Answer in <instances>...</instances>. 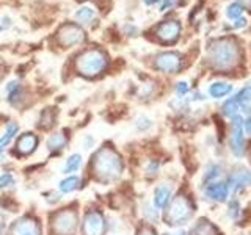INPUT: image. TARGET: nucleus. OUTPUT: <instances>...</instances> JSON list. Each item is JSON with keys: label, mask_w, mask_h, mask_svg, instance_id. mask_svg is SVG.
Wrapping results in <instances>:
<instances>
[{"label": "nucleus", "mask_w": 251, "mask_h": 235, "mask_svg": "<svg viewBox=\"0 0 251 235\" xmlns=\"http://www.w3.org/2000/svg\"><path fill=\"white\" fill-rule=\"evenodd\" d=\"M176 0H163L162 5H160V10L165 11V10H168V8H173V6H176Z\"/></svg>", "instance_id": "obj_30"}, {"label": "nucleus", "mask_w": 251, "mask_h": 235, "mask_svg": "<svg viewBox=\"0 0 251 235\" xmlns=\"http://www.w3.org/2000/svg\"><path fill=\"white\" fill-rule=\"evenodd\" d=\"M78 184H80V179L75 177V176H69V177L61 180L58 188H60L61 193H71V191H74L75 188L78 187Z\"/></svg>", "instance_id": "obj_20"}, {"label": "nucleus", "mask_w": 251, "mask_h": 235, "mask_svg": "<svg viewBox=\"0 0 251 235\" xmlns=\"http://www.w3.org/2000/svg\"><path fill=\"white\" fill-rule=\"evenodd\" d=\"M10 235H41V224L36 218L31 216L19 218L13 223Z\"/></svg>", "instance_id": "obj_9"}, {"label": "nucleus", "mask_w": 251, "mask_h": 235, "mask_svg": "<svg viewBox=\"0 0 251 235\" xmlns=\"http://www.w3.org/2000/svg\"><path fill=\"white\" fill-rule=\"evenodd\" d=\"M235 99L240 105H247L251 102V83L247 85L245 88H242L237 94H235Z\"/></svg>", "instance_id": "obj_24"}, {"label": "nucleus", "mask_w": 251, "mask_h": 235, "mask_svg": "<svg viewBox=\"0 0 251 235\" xmlns=\"http://www.w3.org/2000/svg\"><path fill=\"white\" fill-rule=\"evenodd\" d=\"M242 13H243V8L240 3H231L226 10L227 18H231V19H239Z\"/></svg>", "instance_id": "obj_26"}, {"label": "nucleus", "mask_w": 251, "mask_h": 235, "mask_svg": "<svg viewBox=\"0 0 251 235\" xmlns=\"http://www.w3.org/2000/svg\"><path fill=\"white\" fill-rule=\"evenodd\" d=\"M176 235H187L185 232H179V234H176Z\"/></svg>", "instance_id": "obj_38"}, {"label": "nucleus", "mask_w": 251, "mask_h": 235, "mask_svg": "<svg viewBox=\"0 0 251 235\" xmlns=\"http://www.w3.org/2000/svg\"><path fill=\"white\" fill-rule=\"evenodd\" d=\"M229 215L232 218H237V215H239V204L237 202H231V206H229Z\"/></svg>", "instance_id": "obj_31"}, {"label": "nucleus", "mask_w": 251, "mask_h": 235, "mask_svg": "<svg viewBox=\"0 0 251 235\" xmlns=\"http://www.w3.org/2000/svg\"><path fill=\"white\" fill-rule=\"evenodd\" d=\"M232 152L240 157L245 151V138H243V119L240 116H232V133H231Z\"/></svg>", "instance_id": "obj_11"}, {"label": "nucleus", "mask_w": 251, "mask_h": 235, "mask_svg": "<svg viewBox=\"0 0 251 235\" xmlns=\"http://www.w3.org/2000/svg\"><path fill=\"white\" fill-rule=\"evenodd\" d=\"M193 216V204L185 194H177L173 198L165 210V221L168 226L185 224Z\"/></svg>", "instance_id": "obj_4"}, {"label": "nucleus", "mask_w": 251, "mask_h": 235, "mask_svg": "<svg viewBox=\"0 0 251 235\" xmlns=\"http://www.w3.org/2000/svg\"><path fill=\"white\" fill-rule=\"evenodd\" d=\"M38 146V138L33 133H24L19 137L18 143H16V151L19 155H28L36 149Z\"/></svg>", "instance_id": "obj_13"}, {"label": "nucleus", "mask_w": 251, "mask_h": 235, "mask_svg": "<svg viewBox=\"0 0 251 235\" xmlns=\"http://www.w3.org/2000/svg\"><path fill=\"white\" fill-rule=\"evenodd\" d=\"M91 168H93L94 176H96V179L100 180V182H110V180H115L123 174L121 157L110 146L100 147L99 151L94 154Z\"/></svg>", "instance_id": "obj_2"}, {"label": "nucleus", "mask_w": 251, "mask_h": 235, "mask_svg": "<svg viewBox=\"0 0 251 235\" xmlns=\"http://www.w3.org/2000/svg\"><path fill=\"white\" fill-rule=\"evenodd\" d=\"M3 231H5V223L2 221V219H0V235H2Z\"/></svg>", "instance_id": "obj_36"}, {"label": "nucleus", "mask_w": 251, "mask_h": 235, "mask_svg": "<svg viewBox=\"0 0 251 235\" xmlns=\"http://www.w3.org/2000/svg\"><path fill=\"white\" fill-rule=\"evenodd\" d=\"M190 235H220L218 229L212 224L210 221H207V219H198L196 221V224L193 226V229L190 232Z\"/></svg>", "instance_id": "obj_15"}, {"label": "nucleus", "mask_w": 251, "mask_h": 235, "mask_svg": "<svg viewBox=\"0 0 251 235\" xmlns=\"http://www.w3.org/2000/svg\"><path fill=\"white\" fill-rule=\"evenodd\" d=\"M176 91H177L179 96H184V94L188 91V85L185 82H179L177 86H176Z\"/></svg>", "instance_id": "obj_29"}, {"label": "nucleus", "mask_w": 251, "mask_h": 235, "mask_svg": "<svg viewBox=\"0 0 251 235\" xmlns=\"http://www.w3.org/2000/svg\"><path fill=\"white\" fill-rule=\"evenodd\" d=\"M170 196H171V190H170L167 185L157 187L155 191H154V206L157 209H163L168 204Z\"/></svg>", "instance_id": "obj_17"}, {"label": "nucleus", "mask_w": 251, "mask_h": 235, "mask_svg": "<svg viewBox=\"0 0 251 235\" xmlns=\"http://www.w3.org/2000/svg\"><path fill=\"white\" fill-rule=\"evenodd\" d=\"M154 66L162 72L175 74L182 66V57L177 52H162L155 57Z\"/></svg>", "instance_id": "obj_7"}, {"label": "nucleus", "mask_w": 251, "mask_h": 235, "mask_svg": "<svg viewBox=\"0 0 251 235\" xmlns=\"http://www.w3.org/2000/svg\"><path fill=\"white\" fill-rule=\"evenodd\" d=\"M137 127L141 129V130H145V129H148V127H151V121L146 119V118H140L138 122H137Z\"/></svg>", "instance_id": "obj_28"}, {"label": "nucleus", "mask_w": 251, "mask_h": 235, "mask_svg": "<svg viewBox=\"0 0 251 235\" xmlns=\"http://www.w3.org/2000/svg\"><path fill=\"white\" fill-rule=\"evenodd\" d=\"M14 184V177L10 174V172H3L0 176V188H6V187H11Z\"/></svg>", "instance_id": "obj_27"}, {"label": "nucleus", "mask_w": 251, "mask_h": 235, "mask_svg": "<svg viewBox=\"0 0 251 235\" xmlns=\"http://www.w3.org/2000/svg\"><path fill=\"white\" fill-rule=\"evenodd\" d=\"M104 232H105L104 215L98 210H90L83 218L82 234L83 235H104Z\"/></svg>", "instance_id": "obj_8"}, {"label": "nucleus", "mask_w": 251, "mask_h": 235, "mask_svg": "<svg viewBox=\"0 0 251 235\" xmlns=\"http://www.w3.org/2000/svg\"><path fill=\"white\" fill-rule=\"evenodd\" d=\"M207 60L212 68L222 70V72L235 69L242 60V52L237 39L227 36L212 41L207 49Z\"/></svg>", "instance_id": "obj_1"}, {"label": "nucleus", "mask_w": 251, "mask_h": 235, "mask_svg": "<svg viewBox=\"0 0 251 235\" xmlns=\"http://www.w3.org/2000/svg\"><path fill=\"white\" fill-rule=\"evenodd\" d=\"M243 25H247V21H243V19H239L237 22L234 24V28H240Z\"/></svg>", "instance_id": "obj_34"}, {"label": "nucleus", "mask_w": 251, "mask_h": 235, "mask_svg": "<svg viewBox=\"0 0 251 235\" xmlns=\"http://www.w3.org/2000/svg\"><path fill=\"white\" fill-rule=\"evenodd\" d=\"M232 90V86L229 83H225V82H215V83H212L210 85V88H209V94L212 97H215V99H220V97H225L226 94H229Z\"/></svg>", "instance_id": "obj_18"}, {"label": "nucleus", "mask_w": 251, "mask_h": 235, "mask_svg": "<svg viewBox=\"0 0 251 235\" xmlns=\"http://www.w3.org/2000/svg\"><path fill=\"white\" fill-rule=\"evenodd\" d=\"M155 0H145V3H148V5H151V3H154Z\"/></svg>", "instance_id": "obj_37"}, {"label": "nucleus", "mask_w": 251, "mask_h": 235, "mask_svg": "<svg viewBox=\"0 0 251 235\" xmlns=\"http://www.w3.org/2000/svg\"><path fill=\"white\" fill-rule=\"evenodd\" d=\"M138 235H155V232L151 229V227L145 226V227H141V229L138 231Z\"/></svg>", "instance_id": "obj_32"}, {"label": "nucleus", "mask_w": 251, "mask_h": 235, "mask_svg": "<svg viewBox=\"0 0 251 235\" xmlns=\"http://www.w3.org/2000/svg\"><path fill=\"white\" fill-rule=\"evenodd\" d=\"M179 35H180V24L175 19L165 21L155 28V36L162 43H175L177 41Z\"/></svg>", "instance_id": "obj_10"}, {"label": "nucleus", "mask_w": 251, "mask_h": 235, "mask_svg": "<svg viewBox=\"0 0 251 235\" xmlns=\"http://www.w3.org/2000/svg\"><path fill=\"white\" fill-rule=\"evenodd\" d=\"M78 216L74 209H63L50 218V227L57 235H73L77 229Z\"/></svg>", "instance_id": "obj_5"}, {"label": "nucleus", "mask_w": 251, "mask_h": 235, "mask_svg": "<svg viewBox=\"0 0 251 235\" xmlns=\"http://www.w3.org/2000/svg\"><path fill=\"white\" fill-rule=\"evenodd\" d=\"M108 65V57L100 49H88L75 58V69L83 77H96Z\"/></svg>", "instance_id": "obj_3"}, {"label": "nucleus", "mask_w": 251, "mask_h": 235, "mask_svg": "<svg viewBox=\"0 0 251 235\" xmlns=\"http://www.w3.org/2000/svg\"><path fill=\"white\" fill-rule=\"evenodd\" d=\"M3 77H5V68L3 65H0V82L3 80Z\"/></svg>", "instance_id": "obj_35"}, {"label": "nucleus", "mask_w": 251, "mask_h": 235, "mask_svg": "<svg viewBox=\"0 0 251 235\" xmlns=\"http://www.w3.org/2000/svg\"><path fill=\"white\" fill-rule=\"evenodd\" d=\"M239 102L237 99H235V96L229 100H226L225 102V105H223V115L225 116H235V113H237V110H239Z\"/></svg>", "instance_id": "obj_23"}, {"label": "nucleus", "mask_w": 251, "mask_h": 235, "mask_svg": "<svg viewBox=\"0 0 251 235\" xmlns=\"http://www.w3.org/2000/svg\"><path fill=\"white\" fill-rule=\"evenodd\" d=\"M68 144V137L65 135V132H57L47 140V147L50 152H60L61 149H65Z\"/></svg>", "instance_id": "obj_16"}, {"label": "nucleus", "mask_w": 251, "mask_h": 235, "mask_svg": "<svg viewBox=\"0 0 251 235\" xmlns=\"http://www.w3.org/2000/svg\"><path fill=\"white\" fill-rule=\"evenodd\" d=\"M248 185H251V172L245 168L235 169L229 177V182H227V188L231 191H239Z\"/></svg>", "instance_id": "obj_12"}, {"label": "nucleus", "mask_w": 251, "mask_h": 235, "mask_svg": "<svg viewBox=\"0 0 251 235\" xmlns=\"http://www.w3.org/2000/svg\"><path fill=\"white\" fill-rule=\"evenodd\" d=\"M0 30H2V27H0Z\"/></svg>", "instance_id": "obj_39"}, {"label": "nucleus", "mask_w": 251, "mask_h": 235, "mask_svg": "<svg viewBox=\"0 0 251 235\" xmlns=\"http://www.w3.org/2000/svg\"><path fill=\"white\" fill-rule=\"evenodd\" d=\"M52 122H53V116H52V112H50L49 108H47V110H44V112H43V115L39 116V127H44V129H47V127H50Z\"/></svg>", "instance_id": "obj_25"}, {"label": "nucleus", "mask_w": 251, "mask_h": 235, "mask_svg": "<svg viewBox=\"0 0 251 235\" xmlns=\"http://www.w3.org/2000/svg\"><path fill=\"white\" fill-rule=\"evenodd\" d=\"M85 39V31L77 24H65L57 31V41L61 47H71L80 44Z\"/></svg>", "instance_id": "obj_6"}, {"label": "nucleus", "mask_w": 251, "mask_h": 235, "mask_svg": "<svg viewBox=\"0 0 251 235\" xmlns=\"http://www.w3.org/2000/svg\"><path fill=\"white\" fill-rule=\"evenodd\" d=\"M80 164H82L80 154H73L66 160V164H65V168H63V171H65V172H74V171H77L78 168H80Z\"/></svg>", "instance_id": "obj_21"}, {"label": "nucleus", "mask_w": 251, "mask_h": 235, "mask_svg": "<svg viewBox=\"0 0 251 235\" xmlns=\"http://www.w3.org/2000/svg\"><path fill=\"white\" fill-rule=\"evenodd\" d=\"M227 193H229V188H227V184L223 182H210L206 187V196L214 201H226Z\"/></svg>", "instance_id": "obj_14"}, {"label": "nucleus", "mask_w": 251, "mask_h": 235, "mask_svg": "<svg viewBox=\"0 0 251 235\" xmlns=\"http://www.w3.org/2000/svg\"><path fill=\"white\" fill-rule=\"evenodd\" d=\"M94 18V10L90 6H82V8H78L77 13H75V19L78 22H90L91 19Z\"/></svg>", "instance_id": "obj_22"}, {"label": "nucleus", "mask_w": 251, "mask_h": 235, "mask_svg": "<svg viewBox=\"0 0 251 235\" xmlns=\"http://www.w3.org/2000/svg\"><path fill=\"white\" fill-rule=\"evenodd\" d=\"M243 130H247V133L251 135V118H248V119L243 122Z\"/></svg>", "instance_id": "obj_33"}, {"label": "nucleus", "mask_w": 251, "mask_h": 235, "mask_svg": "<svg viewBox=\"0 0 251 235\" xmlns=\"http://www.w3.org/2000/svg\"><path fill=\"white\" fill-rule=\"evenodd\" d=\"M18 130H19V125H18V124H16V122H8L6 130H5V133H3V137L0 138V157H2V152H3L5 146L16 137V133H18Z\"/></svg>", "instance_id": "obj_19"}]
</instances>
